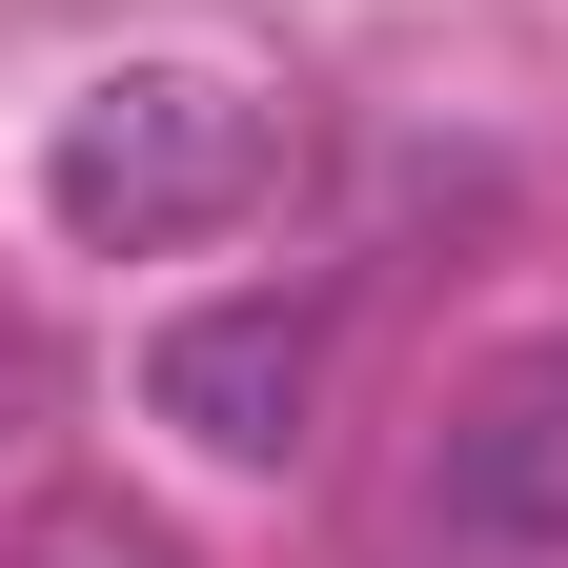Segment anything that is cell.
<instances>
[{"label": "cell", "instance_id": "obj_5", "mask_svg": "<svg viewBox=\"0 0 568 568\" xmlns=\"http://www.w3.org/2000/svg\"><path fill=\"white\" fill-rule=\"evenodd\" d=\"M21 426H41V345L0 325V447H21Z\"/></svg>", "mask_w": 568, "mask_h": 568}, {"label": "cell", "instance_id": "obj_3", "mask_svg": "<svg viewBox=\"0 0 568 568\" xmlns=\"http://www.w3.org/2000/svg\"><path fill=\"white\" fill-rule=\"evenodd\" d=\"M426 508H447L467 548H568V345H528V366H487V386L447 406Z\"/></svg>", "mask_w": 568, "mask_h": 568}, {"label": "cell", "instance_id": "obj_2", "mask_svg": "<svg viewBox=\"0 0 568 568\" xmlns=\"http://www.w3.org/2000/svg\"><path fill=\"white\" fill-rule=\"evenodd\" d=\"M325 366H345V325L305 284H224V305H183L142 345V406H163L203 467H305L325 447Z\"/></svg>", "mask_w": 568, "mask_h": 568}, {"label": "cell", "instance_id": "obj_4", "mask_svg": "<svg viewBox=\"0 0 568 568\" xmlns=\"http://www.w3.org/2000/svg\"><path fill=\"white\" fill-rule=\"evenodd\" d=\"M0 568H203L163 508H122V487H41L21 528H0Z\"/></svg>", "mask_w": 568, "mask_h": 568}, {"label": "cell", "instance_id": "obj_1", "mask_svg": "<svg viewBox=\"0 0 568 568\" xmlns=\"http://www.w3.org/2000/svg\"><path fill=\"white\" fill-rule=\"evenodd\" d=\"M264 183H284V102L244 82V61H122V82H82L61 142H41V224L82 244V264L224 244Z\"/></svg>", "mask_w": 568, "mask_h": 568}]
</instances>
